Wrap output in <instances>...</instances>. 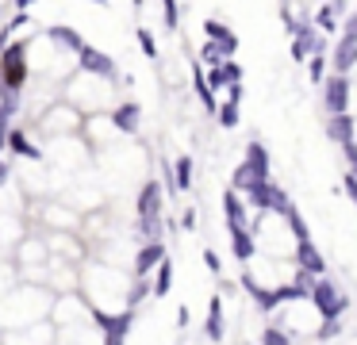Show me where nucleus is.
Segmentation results:
<instances>
[{
    "label": "nucleus",
    "mask_w": 357,
    "mask_h": 345,
    "mask_svg": "<svg viewBox=\"0 0 357 345\" xmlns=\"http://www.w3.org/2000/svg\"><path fill=\"white\" fill-rule=\"evenodd\" d=\"M246 196H250V204L261 207V211H280V215H284L288 207H292V204H288V196H284V188H277L269 176H261V181L250 184Z\"/></svg>",
    "instance_id": "nucleus-2"
},
{
    "label": "nucleus",
    "mask_w": 357,
    "mask_h": 345,
    "mask_svg": "<svg viewBox=\"0 0 357 345\" xmlns=\"http://www.w3.org/2000/svg\"><path fill=\"white\" fill-rule=\"evenodd\" d=\"M181 227H185V230H192V227H196V211H192V207H188V211L181 215Z\"/></svg>",
    "instance_id": "nucleus-39"
},
{
    "label": "nucleus",
    "mask_w": 357,
    "mask_h": 345,
    "mask_svg": "<svg viewBox=\"0 0 357 345\" xmlns=\"http://www.w3.org/2000/svg\"><path fill=\"white\" fill-rule=\"evenodd\" d=\"M93 322L104 330V342L119 345L127 334H131V322H135V307H127L123 314H104L100 307H93Z\"/></svg>",
    "instance_id": "nucleus-4"
},
{
    "label": "nucleus",
    "mask_w": 357,
    "mask_h": 345,
    "mask_svg": "<svg viewBox=\"0 0 357 345\" xmlns=\"http://www.w3.org/2000/svg\"><path fill=\"white\" fill-rule=\"evenodd\" d=\"M139 215H162V184L146 181L139 192Z\"/></svg>",
    "instance_id": "nucleus-13"
},
{
    "label": "nucleus",
    "mask_w": 357,
    "mask_h": 345,
    "mask_svg": "<svg viewBox=\"0 0 357 345\" xmlns=\"http://www.w3.org/2000/svg\"><path fill=\"white\" fill-rule=\"evenodd\" d=\"M165 257V245H162V238L158 242H146L139 250V257H135V276H146L150 268H158V261Z\"/></svg>",
    "instance_id": "nucleus-9"
},
{
    "label": "nucleus",
    "mask_w": 357,
    "mask_h": 345,
    "mask_svg": "<svg viewBox=\"0 0 357 345\" xmlns=\"http://www.w3.org/2000/svg\"><path fill=\"white\" fill-rule=\"evenodd\" d=\"M311 81H323V50L311 54Z\"/></svg>",
    "instance_id": "nucleus-36"
},
{
    "label": "nucleus",
    "mask_w": 357,
    "mask_h": 345,
    "mask_svg": "<svg viewBox=\"0 0 357 345\" xmlns=\"http://www.w3.org/2000/svg\"><path fill=\"white\" fill-rule=\"evenodd\" d=\"M246 165L254 169L257 176H269V150L261 142H246Z\"/></svg>",
    "instance_id": "nucleus-18"
},
{
    "label": "nucleus",
    "mask_w": 357,
    "mask_h": 345,
    "mask_svg": "<svg viewBox=\"0 0 357 345\" xmlns=\"http://www.w3.org/2000/svg\"><path fill=\"white\" fill-rule=\"evenodd\" d=\"M96 4H104V0H96Z\"/></svg>",
    "instance_id": "nucleus-44"
},
{
    "label": "nucleus",
    "mask_w": 357,
    "mask_h": 345,
    "mask_svg": "<svg viewBox=\"0 0 357 345\" xmlns=\"http://www.w3.org/2000/svg\"><path fill=\"white\" fill-rule=\"evenodd\" d=\"M354 66H357V38L346 35L338 46H334V69L346 73V69H354Z\"/></svg>",
    "instance_id": "nucleus-14"
},
{
    "label": "nucleus",
    "mask_w": 357,
    "mask_h": 345,
    "mask_svg": "<svg viewBox=\"0 0 357 345\" xmlns=\"http://www.w3.org/2000/svg\"><path fill=\"white\" fill-rule=\"evenodd\" d=\"M162 8H165V27H177V20H181V12H177V0H162Z\"/></svg>",
    "instance_id": "nucleus-32"
},
{
    "label": "nucleus",
    "mask_w": 357,
    "mask_h": 345,
    "mask_svg": "<svg viewBox=\"0 0 357 345\" xmlns=\"http://www.w3.org/2000/svg\"><path fill=\"white\" fill-rule=\"evenodd\" d=\"M346 35H354V38H357V12L346 20Z\"/></svg>",
    "instance_id": "nucleus-42"
},
{
    "label": "nucleus",
    "mask_w": 357,
    "mask_h": 345,
    "mask_svg": "<svg viewBox=\"0 0 357 345\" xmlns=\"http://www.w3.org/2000/svg\"><path fill=\"white\" fill-rule=\"evenodd\" d=\"M219 66H223V77H227V84L242 81V66H238V61H219Z\"/></svg>",
    "instance_id": "nucleus-34"
},
{
    "label": "nucleus",
    "mask_w": 357,
    "mask_h": 345,
    "mask_svg": "<svg viewBox=\"0 0 357 345\" xmlns=\"http://www.w3.org/2000/svg\"><path fill=\"white\" fill-rule=\"evenodd\" d=\"M284 219H288V227H292V234H296V242H303V238H311V230H307V222H303V215L296 211V207H288L284 211Z\"/></svg>",
    "instance_id": "nucleus-25"
},
{
    "label": "nucleus",
    "mask_w": 357,
    "mask_h": 345,
    "mask_svg": "<svg viewBox=\"0 0 357 345\" xmlns=\"http://www.w3.org/2000/svg\"><path fill=\"white\" fill-rule=\"evenodd\" d=\"M204 334H208L211 342H223V303H219V296L211 299V307H208V326H204Z\"/></svg>",
    "instance_id": "nucleus-20"
},
{
    "label": "nucleus",
    "mask_w": 357,
    "mask_h": 345,
    "mask_svg": "<svg viewBox=\"0 0 357 345\" xmlns=\"http://www.w3.org/2000/svg\"><path fill=\"white\" fill-rule=\"evenodd\" d=\"M112 123H116L119 130H127V135H135V130H139V104H119L116 112H112Z\"/></svg>",
    "instance_id": "nucleus-16"
},
{
    "label": "nucleus",
    "mask_w": 357,
    "mask_h": 345,
    "mask_svg": "<svg viewBox=\"0 0 357 345\" xmlns=\"http://www.w3.org/2000/svg\"><path fill=\"white\" fill-rule=\"evenodd\" d=\"M342 150H346V158H349V165H354V169H357V142H346V146H342Z\"/></svg>",
    "instance_id": "nucleus-40"
},
{
    "label": "nucleus",
    "mask_w": 357,
    "mask_h": 345,
    "mask_svg": "<svg viewBox=\"0 0 357 345\" xmlns=\"http://www.w3.org/2000/svg\"><path fill=\"white\" fill-rule=\"evenodd\" d=\"M162 215H139V234H142V242H158L162 238Z\"/></svg>",
    "instance_id": "nucleus-22"
},
{
    "label": "nucleus",
    "mask_w": 357,
    "mask_h": 345,
    "mask_svg": "<svg viewBox=\"0 0 357 345\" xmlns=\"http://www.w3.org/2000/svg\"><path fill=\"white\" fill-rule=\"evenodd\" d=\"M354 176H357V169H354Z\"/></svg>",
    "instance_id": "nucleus-45"
},
{
    "label": "nucleus",
    "mask_w": 357,
    "mask_h": 345,
    "mask_svg": "<svg viewBox=\"0 0 357 345\" xmlns=\"http://www.w3.org/2000/svg\"><path fill=\"white\" fill-rule=\"evenodd\" d=\"M204 31H208V38H215V43L223 46V58H234V50H238V35H234V31H227L223 23H215V20L204 23Z\"/></svg>",
    "instance_id": "nucleus-12"
},
{
    "label": "nucleus",
    "mask_w": 357,
    "mask_h": 345,
    "mask_svg": "<svg viewBox=\"0 0 357 345\" xmlns=\"http://www.w3.org/2000/svg\"><path fill=\"white\" fill-rule=\"evenodd\" d=\"M307 299L319 307V314H323V319H338V314L346 311V296H342V291L334 288L331 280H323V276H319V280L311 284Z\"/></svg>",
    "instance_id": "nucleus-3"
},
{
    "label": "nucleus",
    "mask_w": 357,
    "mask_h": 345,
    "mask_svg": "<svg viewBox=\"0 0 357 345\" xmlns=\"http://www.w3.org/2000/svg\"><path fill=\"white\" fill-rule=\"evenodd\" d=\"M8 150H12V153H20V158H31V161H39V158H43V150H39L35 142H27L24 130H8Z\"/></svg>",
    "instance_id": "nucleus-17"
},
{
    "label": "nucleus",
    "mask_w": 357,
    "mask_h": 345,
    "mask_svg": "<svg viewBox=\"0 0 357 345\" xmlns=\"http://www.w3.org/2000/svg\"><path fill=\"white\" fill-rule=\"evenodd\" d=\"M169 288H173V265H169V257H162V261H158V280H154V296H169Z\"/></svg>",
    "instance_id": "nucleus-23"
},
{
    "label": "nucleus",
    "mask_w": 357,
    "mask_h": 345,
    "mask_svg": "<svg viewBox=\"0 0 357 345\" xmlns=\"http://www.w3.org/2000/svg\"><path fill=\"white\" fill-rule=\"evenodd\" d=\"M323 50V35H319V27H311V23H292V58L303 61L311 58V54Z\"/></svg>",
    "instance_id": "nucleus-5"
},
{
    "label": "nucleus",
    "mask_w": 357,
    "mask_h": 345,
    "mask_svg": "<svg viewBox=\"0 0 357 345\" xmlns=\"http://www.w3.org/2000/svg\"><path fill=\"white\" fill-rule=\"evenodd\" d=\"M35 4V0H16V8H31Z\"/></svg>",
    "instance_id": "nucleus-43"
},
{
    "label": "nucleus",
    "mask_w": 357,
    "mask_h": 345,
    "mask_svg": "<svg viewBox=\"0 0 357 345\" xmlns=\"http://www.w3.org/2000/svg\"><path fill=\"white\" fill-rule=\"evenodd\" d=\"M254 181H261V176H257V173H254V169H250V165H246V161H242V165H238V169H234V184H231V188H238V192H246V188H250V184H254Z\"/></svg>",
    "instance_id": "nucleus-27"
},
{
    "label": "nucleus",
    "mask_w": 357,
    "mask_h": 345,
    "mask_svg": "<svg viewBox=\"0 0 357 345\" xmlns=\"http://www.w3.org/2000/svg\"><path fill=\"white\" fill-rule=\"evenodd\" d=\"M323 107L326 112H349V81H346V73H334V77H326V84H323Z\"/></svg>",
    "instance_id": "nucleus-6"
},
{
    "label": "nucleus",
    "mask_w": 357,
    "mask_h": 345,
    "mask_svg": "<svg viewBox=\"0 0 357 345\" xmlns=\"http://www.w3.org/2000/svg\"><path fill=\"white\" fill-rule=\"evenodd\" d=\"M215 115H219V123H223L227 130L238 127V100H227L223 107H215Z\"/></svg>",
    "instance_id": "nucleus-26"
},
{
    "label": "nucleus",
    "mask_w": 357,
    "mask_h": 345,
    "mask_svg": "<svg viewBox=\"0 0 357 345\" xmlns=\"http://www.w3.org/2000/svg\"><path fill=\"white\" fill-rule=\"evenodd\" d=\"M261 342H265V345H288L292 337H288L284 330H265V334H261Z\"/></svg>",
    "instance_id": "nucleus-35"
},
{
    "label": "nucleus",
    "mask_w": 357,
    "mask_h": 345,
    "mask_svg": "<svg viewBox=\"0 0 357 345\" xmlns=\"http://www.w3.org/2000/svg\"><path fill=\"white\" fill-rule=\"evenodd\" d=\"M173 181H177V192L192 188V158H188V153H181V158L173 161Z\"/></svg>",
    "instance_id": "nucleus-21"
},
{
    "label": "nucleus",
    "mask_w": 357,
    "mask_h": 345,
    "mask_svg": "<svg viewBox=\"0 0 357 345\" xmlns=\"http://www.w3.org/2000/svg\"><path fill=\"white\" fill-rule=\"evenodd\" d=\"M331 337H338V319H326L323 330L315 334V342H331Z\"/></svg>",
    "instance_id": "nucleus-33"
},
{
    "label": "nucleus",
    "mask_w": 357,
    "mask_h": 345,
    "mask_svg": "<svg viewBox=\"0 0 357 345\" xmlns=\"http://www.w3.org/2000/svg\"><path fill=\"white\" fill-rule=\"evenodd\" d=\"M223 215H227V222H246V204L238 199V188L223 192Z\"/></svg>",
    "instance_id": "nucleus-19"
},
{
    "label": "nucleus",
    "mask_w": 357,
    "mask_h": 345,
    "mask_svg": "<svg viewBox=\"0 0 357 345\" xmlns=\"http://www.w3.org/2000/svg\"><path fill=\"white\" fill-rule=\"evenodd\" d=\"M47 38L58 46V50H70V54H77L81 46H85V38H81L73 27H50V31H47Z\"/></svg>",
    "instance_id": "nucleus-15"
},
{
    "label": "nucleus",
    "mask_w": 357,
    "mask_h": 345,
    "mask_svg": "<svg viewBox=\"0 0 357 345\" xmlns=\"http://www.w3.org/2000/svg\"><path fill=\"white\" fill-rule=\"evenodd\" d=\"M204 61H211V66H219V61H223V46H219L215 38H211V43L204 46Z\"/></svg>",
    "instance_id": "nucleus-31"
},
{
    "label": "nucleus",
    "mask_w": 357,
    "mask_h": 345,
    "mask_svg": "<svg viewBox=\"0 0 357 345\" xmlns=\"http://www.w3.org/2000/svg\"><path fill=\"white\" fill-rule=\"evenodd\" d=\"M342 188H346V196L357 204V176H354V173H346V176H342Z\"/></svg>",
    "instance_id": "nucleus-37"
},
{
    "label": "nucleus",
    "mask_w": 357,
    "mask_h": 345,
    "mask_svg": "<svg viewBox=\"0 0 357 345\" xmlns=\"http://www.w3.org/2000/svg\"><path fill=\"white\" fill-rule=\"evenodd\" d=\"M227 227H231V250H234V257L250 261V257H254V238H250L246 222H227Z\"/></svg>",
    "instance_id": "nucleus-11"
},
{
    "label": "nucleus",
    "mask_w": 357,
    "mask_h": 345,
    "mask_svg": "<svg viewBox=\"0 0 357 345\" xmlns=\"http://www.w3.org/2000/svg\"><path fill=\"white\" fill-rule=\"evenodd\" d=\"M296 265H300L303 273H311V276H323L326 273V261H323V253L311 245V238H303V242L296 245Z\"/></svg>",
    "instance_id": "nucleus-8"
},
{
    "label": "nucleus",
    "mask_w": 357,
    "mask_h": 345,
    "mask_svg": "<svg viewBox=\"0 0 357 345\" xmlns=\"http://www.w3.org/2000/svg\"><path fill=\"white\" fill-rule=\"evenodd\" d=\"M27 81V43H12L8 50H0V84L12 92H20Z\"/></svg>",
    "instance_id": "nucleus-1"
},
{
    "label": "nucleus",
    "mask_w": 357,
    "mask_h": 345,
    "mask_svg": "<svg viewBox=\"0 0 357 345\" xmlns=\"http://www.w3.org/2000/svg\"><path fill=\"white\" fill-rule=\"evenodd\" d=\"M326 135L334 138V142H354V115L349 112H334L331 119H326Z\"/></svg>",
    "instance_id": "nucleus-10"
},
{
    "label": "nucleus",
    "mask_w": 357,
    "mask_h": 345,
    "mask_svg": "<svg viewBox=\"0 0 357 345\" xmlns=\"http://www.w3.org/2000/svg\"><path fill=\"white\" fill-rule=\"evenodd\" d=\"M150 291H154V288H150V284H146V280H139V284H135V288H131V296H127V307H139V303H142V299H146V296H150Z\"/></svg>",
    "instance_id": "nucleus-29"
},
{
    "label": "nucleus",
    "mask_w": 357,
    "mask_h": 345,
    "mask_svg": "<svg viewBox=\"0 0 357 345\" xmlns=\"http://www.w3.org/2000/svg\"><path fill=\"white\" fill-rule=\"evenodd\" d=\"M204 265H208L211 273H219V268H223V265H219V257H215V250H204Z\"/></svg>",
    "instance_id": "nucleus-38"
},
{
    "label": "nucleus",
    "mask_w": 357,
    "mask_h": 345,
    "mask_svg": "<svg viewBox=\"0 0 357 345\" xmlns=\"http://www.w3.org/2000/svg\"><path fill=\"white\" fill-rule=\"evenodd\" d=\"M334 12H338V8H334V4L319 8V15H315V27H319V31H326V35H331V31H334Z\"/></svg>",
    "instance_id": "nucleus-28"
},
{
    "label": "nucleus",
    "mask_w": 357,
    "mask_h": 345,
    "mask_svg": "<svg viewBox=\"0 0 357 345\" xmlns=\"http://www.w3.org/2000/svg\"><path fill=\"white\" fill-rule=\"evenodd\" d=\"M77 58H81V69L85 73H96V77H116V61L108 58L104 50H96V46H81L77 50Z\"/></svg>",
    "instance_id": "nucleus-7"
},
{
    "label": "nucleus",
    "mask_w": 357,
    "mask_h": 345,
    "mask_svg": "<svg viewBox=\"0 0 357 345\" xmlns=\"http://www.w3.org/2000/svg\"><path fill=\"white\" fill-rule=\"evenodd\" d=\"M139 46H142V54H146V58H158V43H154V35H150L146 27H139Z\"/></svg>",
    "instance_id": "nucleus-30"
},
{
    "label": "nucleus",
    "mask_w": 357,
    "mask_h": 345,
    "mask_svg": "<svg viewBox=\"0 0 357 345\" xmlns=\"http://www.w3.org/2000/svg\"><path fill=\"white\" fill-rule=\"evenodd\" d=\"M8 173H12V169H8V161L0 158V188H4V184H8Z\"/></svg>",
    "instance_id": "nucleus-41"
},
{
    "label": "nucleus",
    "mask_w": 357,
    "mask_h": 345,
    "mask_svg": "<svg viewBox=\"0 0 357 345\" xmlns=\"http://www.w3.org/2000/svg\"><path fill=\"white\" fill-rule=\"evenodd\" d=\"M196 96L204 100V107H208V112H215V89L208 84V77H204L200 66H196Z\"/></svg>",
    "instance_id": "nucleus-24"
}]
</instances>
